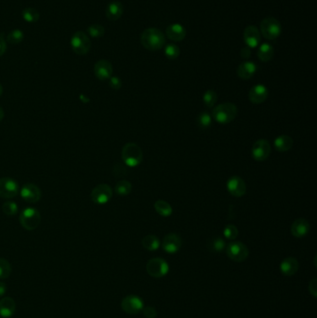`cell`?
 Wrapping results in <instances>:
<instances>
[{"label": "cell", "mask_w": 317, "mask_h": 318, "mask_svg": "<svg viewBox=\"0 0 317 318\" xmlns=\"http://www.w3.org/2000/svg\"><path fill=\"white\" fill-rule=\"evenodd\" d=\"M140 42L146 49L150 51H157L165 46L166 38L159 29L150 27L142 32Z\"/></svg>", "instance_id": "cell-1"}, {"label": "cell", "mask_w": 317, "mask_h": 318, "mask_svg": "<svg viewBox=\"0 0 317 318\" xmlns=\"http://www.w3.org/2000/svg\"><path fill=\"white\" fill-rule=\"evenodd\" d=\"M237 106L233 103H224L217 105L213 109L212 117L219 124H229L237 116Z\"/></svg>", "instance_id": "cell-2"}, {"label": "cell", "mask_w": 317, "mask_h": 318, "mask_svg": "<svg viewBox=\"0 0 317 318\" xmlns=\"http://www.w3.org/2000/svg\"><path fill=\"white\" fill-rule=\"evenodd\" d=\"M121 158L126 166L136 168L140 165L143 159L142 150L135 142H129L122 148Z\"/></svg>", "instance_id": "cell-3"}, {"label": "cell", "mask_w": 317, "mask_h": 318, "mask_svg": "<svg viewBox=\"0 0 317 318\" xmlns=\"http://www.w3.org/2000/svg\"><path fill=\"white\" fill-rule=\"evenodd\" d=\"M41 223V215L37 208L26 207L20 214V224L27 231L36 230Z\"/></svg>", "instance_id": "cell-4"}, {"label": "cell", "mask_w": 317, "mask_h": 318, "mask_svg": "<svg viewBox=\"0 0 317 318\" xmlns=\"http://www.w3.org/2000/svg\"><path fill=\"white\" fill-rule=\"evenodd\" d=\"M282 32V26L279 21L274 17H266L262 20L261 23V35L268 39L274 40L278 38Z\"/></svg>", "instance_id": "cell-5"}, {"label": "cell", "mask_w": 317, "mask_h": 318, "mask_svg": "<svg viewBox=\"0 0 317 318\" xmlns=\"http://www.w3.org/2000/svg\"><path fill=\"white\" fill-rule=\"evenodd\" d=\"M71 47L76 54L85 55L90 51L91 47V42L87 34L79 31L74 34L71 38Z\"/></svg>", "instance_id": "cell-6"}, {"label": "cell", "mask_w": 317, "mask_h": 318, "mask_svg": "<svg viewBox=\"0 0 317 318\" xmlns=\"http://www.w3.org/2000/svg\"><path fill=\"white\" fill-rule=\"evenodd\" d=\"M227 256L234 262H240L245 261L249 254L248 247L239 241H233L228 244L226 247Z\"/></svg>", "instance_id": "cell-7"}, {"label": "cell", "mask_w": 317, "mask_h": 318, "mask_svg": "<svg viewBox=\"0 0 317 318\" xmlns=\"http://www.w3.org/2000/svg\"><path fill=\"white\" fill-rule=\"evenodd\" d=\"M113 197V190L110 185L102 183L92 189L91 193V198L92 202L97 205L107 204Z\"/></svg>", "instance_id": "cell-8"}, {"label": "cell", "mask_w": 317, "mask_h": 318, "mask_svg": "<svg viewBox=\"0 0 317 318\" xmlns=\"http://www.w3.org/2000/svg\"><path fill=\"white\" fill-rule=\"evenodd\" d=\"M146 271L152 277L160 278L165 276L169 271V265L162 258L151 259L146 264Z\"/></svg>", "instance_id": "cell-9"}, {"label": "cell", "mask_w": 317, "mask_h": 318, "mask_svg": "<svg viewBox=\"0 0 317 318\" xmlns=\"http://www.w3.org/2000/svg\"><path fill=\"white\" fill-rule=\"evenodd\" d=\"M144 307L143 301L136 295H129L122 299L121 308L129 315H137Z\"/></svg>", "instance_id": "cell-10"}, {"label": "cell", "mask_w": 317, "mask_h": 318, "mask_svg": "<svg viewBox=\"0 0 317 318\" xmlns=\"http://www.w3.org/2000/svg\"><path fill=\"white\" fill-rule=\"evenodd\" d=\"M270 142L267 140L261 139L254 142L252 146V158L256 161H264L269 158L271 154Z\"/></svg>", "instance_id": "cell-11"}, {"label": "cell", "mask_w": 317, "mask_h": 318, "mask_svg": "<svg viewBox=\"0 0 317 318\" xmlns=\"http://www.w3.org/2000/svg\"><path fill=\"white\" fill-rule=\"evenodd\" d=\"M18 182L11 178L0 179V197L2 198H13L19 193Z\"/></svg>", "instance_id": "cell-12"}, {"label": "cell", "mask_w": 317, "mask_h": 318, "mask_svg": "<svg viewBox=\"0 0 317 318\" xmlns=\"http://www.w3.org/2000/svg\"><path fill=\"white\" fill-rule=\"evenodd\" d=\"M226 187L231 196L234 197H242L247 193V185L242 178L233 176L227 181Z\"/></svg>", "instance_id": "cell-13"}, {"label": "cell", "mask_w": 317, "mask_h": 318, "mask_svg": "<svg viewBox=\"0 0 317 318\" xmlns=\"http://www.w3.org/2000/svg\"><path fill=\"white\" fill-rule=\"evenodd\" d=\"M21 197L28 203H37L42 197L40 188L34 183H26L21 189Z\"/></svg>", "instance_id": "cell-14"}, {"label": "cell", "mask_w": 317, "mask_h": 318, "mask_svg": "<svg viewBox=\"0 0 317 318\" xmlns=\"http://www.w3.org/2000/svg\"><path fill=\"white\" fill-rule=\"evenodd\" d=\"M182 246V239L177 234H168L162 241V248L167 253H177Z\"/></svg>", "instance_id": "cell-15"}, {"label": "cell", "mask_w": 317, "mask_h": 318, "mask_svg": "<svg viewBox=\"0 0 317 318\" xmlns=\"http://www.w3.org/2000/svg\"><path fill=\"white\" fill-rule=\"evenodd\" d=\"M261 33L259 29L254 25H249L244 30L243 33V39L249 48H255L258 47L261 42Z\"/></svg>", "instance_id": "cell-16"}, {"label": "cell", "mask_w": 317, "mask_h": 318, "mask_svg": "<svg viewBox=\"0 0 317 318\" xmlns=\"http://www.w3.org/2000/svg\"><path fill=\"white\" fill-rule=\"evenodd\" d=\"M94 74L102 81L108 80L113 75L112 64L107 60H100L94 66Z\"/></svg>", "instance_id": "cell-17"}, {"label": "cell", "mask_w": 317, "mask_h": 318, "mask_svg": "<svg viewBox=\"0 0 317 318\" xmlns=\"http://www.w3.org/2000/svg\"><path fill=\"white\" fill-rule=\"evenodd\" d=\"M268 89L262 84L255 85L249 92V99L251 103L260 104L264 103L268 98Z\"/></svg>", "instance_id": "cell-18"}, {"label": "cell", "mask_w": 317, "mask_h": 318, "mask_svg": "<svg viewBox=\"0 0 317 318\" xmlns=\"http://www.w3.org/2000/svg\"><path fill=\"white\" fill-rule=\"evenodd\" d=\"M310 224L306 219L299 218L293 222L291 225V234L297 238H301L307 235L310 232Z\"/></svg>", "instance_id": "cell-19"}, {"label": "cell", "mask_w": 317, "mask_h": 318, "mask_svg": "<svg viewBox=\"0 0 317 318\" xmlns=\"http://www.w3.org/2000/svg\"><path fill=\"white\" fill-rule=\"evenodd\" d=\"M166 36L172 41L180 42L186 37V30L180 23H173L167 27Z\"/></svg>", "instance_id": "cell-20"}, {"label": "cell", "mask_w": 317, "mask_h": 318, "mask_svg": "<svg viewBox=\"0 0 317 318\" xmlns=\"http://www.w3.org/2000/svg\"><path fill=\"white\" fill-rule=\"evenodd\" d=\"M16 310V303L10 297H4L0 299V317L10 318L14 315Z\"/></svg>", "instance_id": "cell-21"}, {"label": "cell", "mask_w": 317, "mask_h": 318, "mask_svg": "<svg viewBox=\"0 0 317 318\" xmlns=\"http://www.w3.org/2000/svg\"><path fill=\"white\" fill-rule=\"evenodd\" d=\"M256 72H257V66L255 63L250 61L244 62L237 68V75L243 80L250 79L252 76L256 74Z\"/></svg>", "instance_id": "cell-22"}, {"label": "cell", "mask_w": 317, "mask_h": 318, "mask_svg": "<svg viewBox=\"0 0 317 318\" xmlns=\"http://www.w3.org/2000/svg\"><path fill=\"white\" fill-rule=\"evenodd\" d=\"M298 262L297 259L289 257L284 259L280 263V270L283 274L287 276L294 275L298 270Z\"/></svg>", "instance_id": "cell-23"}, {"label": "cell", "mask_w": 317, "mask_h": 318, "mask_svg": "<svg viewBox=\"0 0 317 318\" xmlns=\"http://www.w3.org/2000/svg\"><path fill=\"white\" fill-rule=\"evenodd\" d=\"M124 11L123 5L119 1H113L106 8V17L110 21H116L121 18Z\"/></svg>", "instance_id": "cell-24"}, {"label": "cell", "mask_w": 317, "mask_h": 318, "mask_svg": "<svg viewBox=\"0 0 317 318\" xmlns=\"http://www.w3.org/2000/svg\"><path fill=\"white\" fill-rule=\"evenodd\" d=\"M273 146L280 153H285L292 148L293 140L289 135H280L273 141Z\"/></svg>", "instance_id": "cell-25"}, {"label": "cell", "mask_w": 317, "mask_h": 318, "mask_svg": "<svg viewBox=\"0 0 317 318\" xmlns=\"http://www.w3.org/2000/svg\"><path fill=\"white\" fill-rule=\"evenodd\" d=\"M273 47L269 43H263L259 47L257 55L261 62H269L273 57Z\"/></svg>", "instance_id": "cell-26"}, {"label": "cell", "mask_w": 317, "mask_h": 318, "mask_svg": "<svg viewBox=\"0 0 317 318\" xmlns=\"http://www.w3.org/2000/svg\"><path fill=\"white\" fill-rule=\"evenodd\" d=\"M141 243H142L143 248L149 251L158 250L161 245L158 238L153 234H149V235H146L145 237H143Z\"/></svg>", "instance_id": "cell-27"}, {"label": "cell", "mask_w": 317, "mask_h": 318, "mask_svg": "<svg viewBox=\"0 0 317 318\" xmlns=\"http://www.w3.org/2000/svg\"><path fill=\"white\" fill-rule=\"evenodd\" d=\"M155 209L157 213L162 217H169L173 212V208L170 204L165 200H158L155 203Z\"/></svg>", "instance_id": "cell-28"}, {"label": "cell", "mask_w": 317, "mask_h": 318, "mask_svg": "<svg viewBox=\"0 0 317 318\" xmlns=\"http://www.w3.org/2000/svg\"><path fill=\"white\" fill-rule=\"evenodd\" d=\"M206 247L211 252H222L226 248V243L221 237H213L207 241Z\"/></svg>", "instance_id": "cell-29"}, {"label": "cell", "mask_w": 317, "mask_h": 318, "mask_svg": "<svg viewBox=\"0 0 317 318\" xmlns=\"http://www.w3.org/2000/svg\"><path fill=\"white\" fill-rule=\"evenodd\" d=\"M131 191H132V184L129 181H126V180L118 182L114 186L115 194L120 197H125V196L130 195Z\"/></svg>", "instance_id": "cell-30"}, {"label": "cell", "mask_w": 317, "mask_h": 318, "mask_svg": "<svg viewBox=\"0 0 317 318\" xmlns=\"http://www.w3.org/2000/svg\"><path fill=\"white\" fill-rule=\"evenodd\" d=\"M212 116L207 112H202L197 116V126L201 130H206L211 126Z\"/></svg>", "instance_id": "cell-31"}, {"label": "cell", "mask_w": 317, "mask_h": 318, "mask_svg": "<svg viewBox=\"0 0 317 318\" xmlns=\"http://www.w3.org/2000/svg\"><path fill=\"white\" fill-rule=\"evenodd\" d=\"M39 17H40L39 12L35 8L28 7L25 8L23 11V18L27 23H37L39 20Z\"/></svg>", "instance_id": "cell-32"}, {"label": "cell", "mask_w": 317, "mask_h": 318, "mask_svg": "<svg viewBox=\"0 0 317 318\" xmlns=\"http://www.w3.org/2000/svg\"><path fill=\"white\" fill-rule=\"evenodd\" d=\"M218 101V94L213 90L206 91L203 95V102L205 103V106L207 107H214L215 104Z\"/></svg>", "instance_id": "cell-33"}, {"label": "cell", "mask_w": 317, "mask_h": 318, "mask_svg": "<svg viewBox=\"0 0 317 318\" xmlns=\"http://www.w3.org/2000/svg\"><path fill=\"white\" fill-rule=\"evenodd\" d=\"M11 271L12 268L10 262L4 258H0V279H6L10 277Z\"/></svg>", "instance_id": "cell-34"}, {"label": "cell", "mask_w": 317, "mask_h": 318, "mask_svg": "<svg viewBox=\"0 0 317 318\" xmlns=\"http://www.w3.org/2000/svg\"><path fill=\"white\" fill-rule=\"evenodd\" d=\"M7 38L10 44H19L23 40L24 34L20 29H14L8 35Z\"/></svg>", "instance_id": "cell-35"}, {"label": "cell", "mask_w": 317, "mask_h": 318, "mask_svg": "<svg viewBox=\"0 0 317 318\" xmlns=\"http://www.w3.org/2000/svg\"><path fill=\"white\" fill-rule=\"evenodd\" d=\"M180 53H181L180 47L173 43L168 44L165 47V55L169 60L177 59L178 57L180 56Z\"/></svg>", "instance_id": "cell-36"}, {"label": "cell", "mask_w": 317, "mask_h": 318, "mask_svg": "<svg viewBox=\"0 0 317 318\" xmlns=\"http://www.w3.org/2000/svg\"><path fill=\"white\" fill-rule=\"evenodd\" d=\"M105 30L101 24H92L88 28V34L94 38H103Z\"/></svg>", "instance_id": "cell-37"}, {"label": "cell", "mask_w": 317, "mask_h": 318, "mask_svg": "<svg viewBox=\"0 0 317 318\" xmlns=\"http://www.w3.org/2000/svg\"><path fill=\"white\" fill-rule=\"evenodd\" d=\"M224 235L229 240H234L238 236L237 227L233 225H226L224 230Z\"/></svg>", "instance_id": "cell-38"}, {"label": "cell", "mask_w": 317, "mask_h": 318, "mask_svg": "<svg viewBox=\"0 0 317 318\" xmlns=\"http://www.w3.org/2000/svg\"><path fill=\"white\" fill-rule=\"evenodd\" d=\"M2 210H3V212L7 216L15 215L18 212V206L14 202L8 201V202H5L3 204Z\"/></svg>", "instance_id": "cell-39"}, {"label": "cell", "mask_w": 317, "mask_h": 318, "mask_svg": "<svg viewBox=\"0 0 317 318\" xmlns=\"http://www.w3.org/2000/svg\"><path fill=\"white\" fill-rule=\"evenodd\" d=\"M109 86L112 88L113 90L118 91L120 90L122 87V80L118 76H111L109 79Z\"/></svg>", "instance_id": "cell-40"}, {"label": "cell", "mask_w": 317, "mask_h": 318, "mask_svg": "<svg viewBox=\"0 0 317 318\" xmlns=\"http://www.w3.org/2000/svg\"><path fill=\"white\" fill-rule=\"evenodd\" d=\"M143 316L146 318H156L158 317L157 310L152 306H146L142 309Z\"/></svg>", "instance_id": "cell-41"}, {"label": "cell", "mask_w": 317, "mask_h": 318, "mask_svg": "<svg viewBox=\"0 0 317 318\" xmlns=\"http://www.w3.org/2000/svg\"><path fill=\"white\" fill-rule=\"evenodd\" d=\"M309 291L313 295L314 298H317V279L314 278L309 283Z\"/></svg>", "instance_id": "cell-42"}, {"label": "cell", "mask_w": 317, "mask_h": 318, "mask_svg": "<svg viewBox=\"0 0 317 318\" xmlns=\"http://www.w3.org/2000/svg\"><path fill=\"white\" fill-rule=\"evenodd\" d=\"M7 49V43L4 39L3 35H0V57L2 56Z\"/></svg>", "instance_id": "cell-43"}, {"label": "cell", "mask_w": 317, "mask_h": 318, "mask_svg": "<svg viewBox=\"0 0 317 318\" xmlns=\"http://www.w3.org/2000/svg\"><path fill=\"white\" fill-rule=\"evenodd\" d=\"M251 55V50L249 47H244L241 49V57L244 59H249Z\"/></svg>", "instance_id": "cell-44"}, {"label": "cell", "mask_w": 317, "mask_h": 318, "mask_svg": "<svg viewBox=\"0 0 317 318\" xmlns=\"http://www.w3.org/2000/svg\"><path fill=\"white\" fill-rule=\"evenodd\" d=\"M6 290H7V287H6L5 283H4V282H1V281H0V298H1V297H3V296L5 295V293H6Z\"/></svg>", "instance_id": "cell-45"}, {"label": "cell", "mask_w": 317, "mask_h": 318, "mask_svg": "<svg viewBox=\"0 0 317 318\" xmlns=\"http://www.w3.org/2000/svg\"><path fill=\"white\" fill-rule=\"evenodd\" d=\"M4 115H5V114H4V110H3V109H2V107L0 106V122L3 120V118H4Z\"/></svg>", "instance_id": "cell-46"}, {"label": "cell", "mask_w": 317, "mask_h": 318, "mask_svg": "<svg viewBox=\"0 0 317 318\" xmlns=\"http://www.w3.org/2000/svg\"><path fill=\"white\" fill-rule=\"evenodd\" d=\"M3 93V88H2V85L0 84V96Z\"/></svg>", "instance_id": "cell-47"}]
</instances>
